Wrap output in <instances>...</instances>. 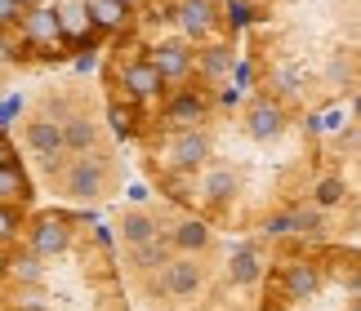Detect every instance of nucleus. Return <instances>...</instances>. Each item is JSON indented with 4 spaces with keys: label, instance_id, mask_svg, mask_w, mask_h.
<instances>
[{
    "label": "nucleus",
    "instance_id": "obj_16",
    "mask_svg": "<svg viewBox=\"0 0 361 311\" xmlns=\"http://www.w3.org/2000/svg\"><path fill=\"white\" fill-rule=\"evenodd\" d=\"M201 72L210 76V80H219V76H228V72H232V49H224V45L205 49V53H201Z\"/></svg>",
    "mask_w": 361,
    "mask_h": 311
},
{
    "label": "nucleus",
    "instance_id": "obj_11",
    "mask_svg": "<svg viewBox=\"0 0 361 311\" xmlns=\"http://www.w3.org/2000/svg\"><path fill=\"white\" fill-rule=\"evenodd\" d=\"M259 272H263V267H259L255 249H237V253H232V262H228V280H232V285H255Z\"/></svg>",
    "mask_w": 361,
    "mask_h": 311
},
{
    "label": "nucleus",
    "instance_id": "obj_6",
    "mask_svg": "<svg viewBox=\"0 0 361 311\" xmlns=\"http://www.w3.org/2000/svg\"><path fill=\"white\" fill-rule=\"evenodd\" d=\"M281 107L276 103H255L250 107V120H245V129H250V138H276L281 134Z\"/></svg>",
    "mask_w": 361,
    "mask_h": 311
},
{
    "label": "nucleus",
    "instance_id": "obj_17",
    "mask_svg": "<svg viewBox=\"0 0 361 311\" xmlns=\"http://www.w3.org/2000/svg\"><path fill=\"white\" fill-rule=\"evenodd\" d=\"M90 23H99V27H121V23H125V5H121V0H94V5H90Z\"/></svg>",
    "mask_w": 361,
    "mask_h": 311
},
{
    "label": "nucleus",
    "instance_id": "obj_1",
    "mask_svg": "<svg viewBox=\"0 0 361 311\" xmlns=\"http://www.w3.org/2000/svg\"><path fill=\"white\" fill-rule=\"evenodd\" d=\"M72 245V227H67L63 218H40L32 227V253L36 258H54V253H63Z\"/></svg>",
    "mask_w": 361,
    "mask_h": 311
},
{
    "label": "nucleus",
    "instance_id": "obj_13",
    "mask_svg": "<svg viewBox=\"0 0 361 311\" xmlns=\"http://www.w3.org/2000/svg\"><path fill=\"white\" fill-rule=\"evenodd\" d=\"M125 84H130V94L147 98V94H157V89H161V76L152 72L147 63H130V67H125Z\"/></svg>",
    "mask_w": 361,
    "mask_h": 311
},
{
    "label": "nucleus",
    "instance_id": "obj_29",
    "mask_svg": "<svg viewBox=\"0 0 361 311\" xmlns=\"http://www.w3.org/2000/svg\"><path fill=\"white\" fill-rule=\"evenodd\" d=\"M18 107H23V98H5V103H0V125H9L18 116Z\"/></svg>",
    "mask_w": 361,
    "mask_h": 311
},
{
    "label": "nucleus",
    "instance_id": "obj_7",
    "mask_svg": "<svg viewBox=\"0 0 361 311\" xmlns=\"http://www.w3.org/2000/svg\"><path fill=\"white\" fill-rule=\"evenodd\" d=\"M23 32H27V40H54V36H59V9L32 5L23 13Z\"/></svg>",
    "mask_w": 361,
    "mask_h": 311
},
{
    "label": "nucleus",
    "instance_id": "obj_2",
    "mask_svg": "<svg viewBox=\"0 0 361 311\" xmlns=\"http://www.w3.org/2000/svg\"><path fill=\"white\" fill-rule=\"evenodd\" d=\"M147 67H152L161 80H165V76H183L188 67H192V53L178 45V40H170V45H157V49H152V63H147Z\"/></svg>",
    "mask_w": 361,
    "mask_h": 311
},
{
    "label": "nucleus",
    "instance_id": "obj_31",
    "mask_svg": "<svg viewBox=\"0 0 361 311\" xmlns=\"http://www.w3.org/2000/svg\"><path fill=\"white\" fill-rule=\"evenodd\" d=\"M112 125H116V134H125V129H130V111H121V107H112Z\"/></svg>",
    "mask_w": 361,
    "mask_h": 311
},
{
    "label": "nucleus",
    "instance_id": "obj_18",
    "mask_svg": "<svg viewBox=\"0 0 361 311\" xmlns=\"http://www.w3.org/2000/svg\"><path fill=\"white\" fill-rule=\"evenodd\" d=\"M201 98L197 94H183V98H174L170 103V120H178V125H192V120H201Z\"/></svg>",
    "mask_w": 361,
    "mask_h": 311
},
{
    "label": "nucleus",
    "instance_id": "obj_25",
    "mask_svg": "<svg viewBox=\"0 0 361 311\" xmlns=\"http://www.w3.org/2000/svg\"><path fill=\"white\" fill-rule=\"evenodd\" d=\"M286 231H299V214H281L268 222V236H286Z\"/></svg>",
    "mask_w": 361,
    "mask_h": 311
},
{
    "label": "nucleus",
    "instance_id": "obj_28",
    "mask_svg": "<svg viewBox=\"0 0 361 311\" xmlns=\"http://www.w3.org/2000/svg\"><path fill=\"white\" fill-rule=\"evenodd\" d=\"M18 13H23V5H18V0H0V27H5V23H13Z\"/></svg>",
    "mask_w": 361,
    "mask_h": 311
},
{
    "label": "nucleus",
    "instance_id": "obj_5",
    "mask_svg": "<svg viewBox=\"0 0 361 311\" xmlns=\"http://www.w3.org/2000/svg\"><path fill=\"white\" fill-rule=\"evenodd\" d=\"M27 143H32V151L40 156V160H54V156L63 151V129L49 120H32L27 125Z\"/></svg>",
    "mask_w": 361,
    "mask_h": 311
},
{
    "label": "nucleus",
    "instance_id": "obj_23",
    "mask_svg": "<svg viewBox=\"0 0 361 311\" xmlns=\"http://www.w3.org/2000/svg\"><path fill=\"white\" fill-rule=\"evenodd\" d=\"M13 191H27V182H23V174L13 165H0V196H13Z\"/></svg>",
    "mask_w": 361,
    "mask_h": 311
},
{
    "label": "nucleus",
    "instance_id": "obj_35",
    "mask_svg": "<svg viewBox=\"0 0 361 311\" xmlns=\"http://www.w3.org/2000/svg\"><path fill=\"white\" fill-rule=\"evenodd\" d=\"M121 5H125V9H130V5H134V0H121Z\"/></svg>",
    "mask_w": 361,
    "mask_h": 311
},
{
    "label": "nucleus",
    "instance_id": "obj_20",
    "mask_svg": "<svg viewBox=\"0 0 361 311\" xmlns=\"http://www.w3.org/2000/svg\"><path fill=\"white\" fill-rule=\"evenodd\" d=\"M85 27H90V9H80V5L59 9V32H85Z\"/></svg>",
    "mask_w": 361,
    "mask_h": 311
},
{
    "label": "nucleus",
    "instance_id": "obj_36",
    "mask_svg": "<svg viewBox=\"0 0 361 311\" xmlns=\"http://www.w3.org/2000/svg\"><path fill=\"white\" fill-rule=\"evenodd\" d=\"M348 311H361V307H357V303H353V307H348Z\"/></svg>",
    "mask_w": 361,
    "mask_h": 311
},
{
    "label": "nucleus",
    "instance_id": "obj_8",
    "mask_svg": "<svg viewBox=\"0 0 361 311\" xmlns=\"http://www.w3.org/2000/svg\"><path fill=\"white\" fill-rule=\"evenodd\" d=\"M205 156H210V143H205L201 134H178V138H174V156H170V160H174L178 169H197Z\"/></svg>",
    "mask_w": 361,
    "mask_h": 311
},
{
    "label": "nucleus",
    "instance_id": "obj_30",
    "mask_svg": "<svg viewBox=\"0 0 361 311\" xmlns=\"http://www.w3.org/2000/svg\"><path fill=\"white\" fill-rule=\"evenodd\" d=\"M343 125V111H326V116H317V129H339Z\"/></svg>",
    "mask_w": 361,
    "mask_h": 311
},
{
    "label": "nucleus",
    "instance_id": "obj_9",
    "mask_svg": "<svg viewBox=\"0 0 361 311\" xmlns=\"http://www.w3.org/2000/svg\"><path fill=\"white\" fill-rule=\"evenodd\" d=\"M178 23H183V32H188V36L210 32V23H214L210 0H183V5H178Z\"/></svg>",
    "mask_w": 361,
    "mask_h": 311
},
{
    "label": "nucleus",
    "instance_id": "obj_3",
    "mask_svg": "<svg viewBox=\"0 0 361 311\" xmlns=\"http://www.w3.org/2000/svg\"><path fill=\"white\" fill-rule=\"evenodd\" d=\"M201 285V267L192 258H178V262H165V289L174 293V298H188V293H197Z\"/></svg>",
    "mask_w": 361,
    "mask_h": 311
},
{
    "label": "nucleus",
    "instance_id": "obj_4",
    "mask_svg": "<svg viewBox=\"0 0 361 311\" xmlns=\"http://www.w3.org/2000/svg\"><path fill=\"white\" fill-rule=\"evenodd\" d=\"M67 191L76 196V201H94V196L103 191V165L94 160H80L72 174H67Z\"/></svg>",
    "mask_w": 361,
    "mask_h": 311
},
{
    "label": "nucleus",
    "instance_id": "obj_19",
    "mask_svg": "<svg viewBox=\"0 0 361 311\" xmlns=\"http://www.w3.org/2000/svg\"><path fill=\"white\" fill-rule=\"evenodd\" d=\"M232 191H237V178H232V169H214V174L205 178V196H210V201H228Z\"/></svg>",
    "mask_w": 361,
    "mask_h": 311
},
{
    "label": "nucleus",
    "instance_id": "obj_24",
    "mask_svg": "<svg viewBox=\"0 0 361 311\" xmlns=\"http://www.w3.org/2000/svg\"><path fill=\"white\" fill-rule=\"evenodd\" d=\"M161 262H170V258H165V249L157 245V240L138 245V267H161Z\"/></svg>",
    "mask_w": 361,
    "mask_h": 311
},
{
    "label": "nucleus",
    "instance_id": "obj_34",
    "mask_svg": "<svg viewBox=\"0 0 361 311\" xmlns=\"http://www.w3.org/2000/svg\"><path fill=\"white\" fill-rule=\"evenodd\" d=\"M18 5H36V0H18Z\"/></svg>",
    "mask_w": 361,
    "mask_h": 311
},
{
    "label": "nucleus",
    "instance_id": "obj_27",
    "mask_svg": "<svg viewBox=\"0 0 361 311\" xmlns=\"http://www.w3.org/2000/svg\"><path fill=\"white\" fill-rule=\"evenodd\" d=\"M13 227H18V214H13L9 205H0V240L13 236Z\"/></svg>",
    "mask_w": 361,
    "mask_h": 311
},
{
    "label": "nucleus",
    "instance_id": "obj_26",
    "mask_svg": "<svg viewBox=\"0 0 361 311\" xmlns=\"http://www.w3.org/2000/svg\"><path fill=\"white\" fill-rule=\"evenodd\" d=\"M228 23H232V27H245V23H250V9L241 5V0H228Z\"/></svg>",
    "mask_w": 361,
    "mask_h": 311
},
{
    "label": "nucleus",
    "instance_id": "obj_10",
    "mask_svg": "<svg viewBox=\"0 0 361 311\" xmlns=\"http://www.w3.org/2000/svg\"><path fill=\"white\" fill-rule=\"evenodd\" d=\"M286 289H290V298H312V293L322 289V276H317L308 262H295L286 272Z\"/></svg>",
    "mask_w": 361,
    "mask_h": 311
},
{
    "label": "nucleus",
    "instance_id": "obj_21",
    "mask_svg": "<svg viewBox=\"0 0 361 311\" xmlns=\"http://www.w3.org/2000/svg\"><path fill=\"white\" fill-rule=\"evenodd\" d=\"M343 196H348V187H343V178H326L322 187H317V205H339Z\"/></svg>",
    "mask_w": 361,
    "mask_h": 311
},
{
    "label": "nucleus",
    "instance_id": "obj_33",
    "mask_svg": "<svg viewBox=\"0 0 361 311\" xmlns=\"http://www.w3.org/2000/svg\"><path fill=\"white\" fill-rule=\"evenodd\" d=\"M76 72H94V53H80V58H76Z\"/></svg>",
    "mask_w": 361,
    "mask_h": 311
},
{
    "label": "nucleus",
    "instance_id": "obj_14",
    "mask_svg": "<svg viewBox=\"0 0 361 311\" xmlns=\"http://www.w3.org/2000/svg\"><path fill=\"white\" fill-rule=\"evenodd\" d=\"M9 276L18 280V285H40V276H45V267H40V258L32 249L18 253V258H9Z\"/></svg>",
    "mask_w": 361,
    "mask_h": 311
},
{
    "label": "nucleus",
    "instance_id": "obj_12",
    "mask_svg": "<svg viewBox=\"0 0 361 311\" xmlns=\"http://www.w3.org/2000/svg\"><path fill=\"white\" fill-rule=\"evenodd\" d=\"M174 245L183 249V253H197V249H205V245H210V227H205V222H197V218L178 222V231H174Z\"/></svg>",
    "mask_w": 361,
    "mask_h": 311
},
{
    "label": "nucleus",
    "instance_id": "obj_22",
    "mask_svg": "<svg viewBox=\"0 0 361 311\" xmlns=\"http://www.w3.org/2000/svg\"><path fill=\"white\" fill-rule=\"evenodd\" d=\"M90 138H94L90 125H85V120H72V125L63 129V147H90Z\"/></svg>",
    "mask_w": 361,
    "mask_h": 311
},
{
    "label": "nucleus",
    "instance_id": "obj_32",
    "mask_svg": "<svg viewBox=\"0 0 361 311\" xmlns=\"http://www.w3.org/2000/svg\"><path fill=\"white\" fill-rule=\"evenodd\" d=\"M232 72H237V89H245V84H250V63H237Z\"/></svg>",
    "mask_w": 361,
    "mask_h": 311
},
{
    "label": "nucleus",
    "instance_id": "obj_15",
    "mask_svg": "<svg viewBox=\"0 0 361 311\" xmlns=\"http://www.w3.org/2000/svg\"><path fill=\"white\" fill-rule=\"evenodd\" d=\"M121 236L130 240V245H147V240H157V222H152L147 214H125Z\"/></svg>",
    "mask_w": 361,
    "mask_h": 311
}]
</instances>
